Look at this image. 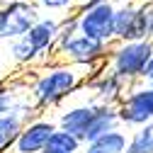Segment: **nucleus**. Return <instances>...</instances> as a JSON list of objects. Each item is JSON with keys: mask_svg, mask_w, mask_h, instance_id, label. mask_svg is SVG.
Instances as JSON below:
<instances>
[{"mask_svg": "<svg viewBox=\"0 0 153 153\" xmlns=\"http://www.w3.org/2000/svg\"><path fill=\"white\" fill-rule=\"evenodd\" d=\"M109 44H100L95 39H88L83 34L71 36L68 42L59 44L53 49V56L59 63L68 66H83V68H97L109 59Z\"/></svg>", "mask_w": 153, "mask_h": 153, "instance_id": "5", "label": "nucleus"}, {"mask_svg": "<svg viewBox=\"0 0 153 153\" xmlns=\"http://www.w3.org/2000/svg\"><path fill=\"white\" fill-rule=\"evenodd\" d=\"M36 7L44 12H78L80 0H34Z\"/></svg>", "mask_w": 153, "mask_h": 153, "instance_id": "16", "label": "nucleus"}, {"mask_svg": "<svg viewBox=\"0 0 153 153\" xmlns=\"http://www.w3.org/2000/svg\"><path fill=\"white\" fill-rule=\"evenodd\" d=\"M97 112H100V102H83V105H73L68 107L66 112L59 114V129L61 131H68L71 136L85 141L88 131L92 129L95 119H97Z\"/></svg>", "mask_w": 153, "mask_h": 153, "instance_id": "9", "label": "nucleus"}, {"mask_svg": "<svg viewBox=\"0 0 153 153\" xmlns=\"http://www.w3.org/2000/svg\"><path fill=\"white\" fill-rule=\"evenodd\" d=\"M3 3H5V0H0V5H3Z\"/></svg>", "mask_w": 153, "mask_h": 153, "instance_id": "20", "label": "nucleus"}, {"mask_svg": "<svg viewBox=\"0 0 153 153\" xmlns=\"http://www.w3.org/2000/svg\"><path fill=\"white\" fill-rule=\"evenodd\" d=\"M92 68H83V66H68V63H53L46 71H42L32 83V102L36 105V109H49L61 105L66 97L88 85V80Z\"/></svg>", "mask_w": 153, "mask_h": 153, "instance_id": "1", "label": "nucleus"}, {"mask_svg": "<svg viewBox=\"0 0 153 153\" xmlns=\"http://www.w3.org/2000/svg\"><path fill=\"white\" fill-rule=\"evenodd\" d=\"M136 42H153V0L139 5L136 22Z\"/></svg>", "mask_w": 153, "mask_h": 153, "instance_id": "14", "label": "nucleus"}, {"mask_svg": "<svg viewBox=\"0 0 153 153\" xmlns=\"http://www.w3.org/2000/svg\"><path fill=\"white\" fill-rule=\"evenodd\" d=\"M42 17L34 0H5L0 5V39L10 44L22 39Z\"/></svg>", "mask_w": 153, "mask_h": 153, "instance_id": "4", "label": "nucleus"}, {"mask_svg": "<svg viewBox=\"0 0 153 153\" xmlns=\"http://www.w3.org/2000/svg\"><path fill=\"white\" fill-rule=\"evenodd\" d=\"M53 131H59V124L53 119H34L29 122L22 134L12 141V146L7 148V153H42L44 146L49 143V139L53 136Z\"/></svg>", "mask_w": 153, "mask_h": 153, "instance_id": "8", "label": "nucleus"}, {"mask_svg": "<svg viewBox=\"0 0 153 153\" xmlns=\"http://www.w3.org/2000/svg\"><path fill=\"white\" fill-rule=\"evenodd\" d=\"M78 153H83V151H78Z\"/></svg>", "mask_w": 153, "mask_h": 153, "instance_id": "22", "label": "nucleus"}, {"mask_svg": "<svg viewBox=\"0 0 153 153\" xmlns=\"http://www.w3.org/2000/svg\"><path fill=\"white\" fill-rule=\"evenodd\" d=\"M59 32H61V20L53 15H44L22 39L10 44V59L20 66L44 61L46 56L53 53L56 44H59Z\"/></svg>", "mask_w": 153, "mask_h": 153, "instance_id": "2", "label": "nucleus"}, {"mask_svg": "<svg viewBox=\"0 0 153 153\" xmlns=\"http://www.w3.org/2000/svg\"><path fill=\"white\" fill-rule=\"evenodd\" d=\"M119 124L124 126H146L153 122V88L148 83L131 85L124 95V100L117 105Z\"/></svg>", "mask_w": 153, "mask_h": 153, "instance_id": "7", "label": "nucleus"}, {"mask_svg": "<svg viewBox=\"0 0 153 153\" xmlns=\"http://www.w3.org/2000/svg\"><path fill=\"white\" fill-rule=\"evenodd\" d=\"M25 126H27V122H25L17 112H10V114H5V117H0V134L10 141V146H12V141L22 134Z\"/></svg>", "mask_w": 153, "mask_h": 153, "instance_id": "15", "label": "nucleus"}, {"mask_svg": "<svg viewBox=\"0 0 153 153\" xmlns=\"http://www.w3.org/2000/svg\"><path fill=\"white\" fill-rule=\"evenodd\" d=\"M126 146H129L126 131L114 129V131L105 134V136H100L97 141L85 143L83 146V153H126Z\"/></svg>", "mask_w": 153, "mask_h": 153, "instance_id": "11", "label": "nucleus"}, {"mask_svg": "<svg viewBox=\"0 0 153 153\" xmlns=\"http://www.w3.org/2000/svg\"><path fill=\"white\" fill-rule=\"evenodd\" d=\"M17 100H20V92H15L12 85H7L5 80H0V117L10 114Z\"/></svg>", "mask_w": 153, "mask_h": 153, "instance_id": "17", "label": "nucleus"}, {"mask_svg": "<svg viewBox=\"0 0 153 153\" xmlns=\"http://www.w3.org/2000/svg\"><path fill=\"white\" fill-rule=\"evenodd\" d=\"M80 3H83V0H80Z\"/></svg>", "mask_w": 153, "mask_h": 153, "instance_id": "23", "label": "nucleus"}, {"mask_svg": "<svg viewBox=\"0 0 153 153\" xmlns=\"http://www.w3.org/2000/svg\"><path fill=\"white\" fill-rule=\"evenodd\" d=\"M114 15H117V5L107 0L95 7H80L78 10V32L88 39H95L100 44L114 42Z\"/></svg>", "mask_w": 153, "mask_h": 153, "instance_id": "6", "label": "nucleus"}, {"mask_svg": "<svg viewBox=\"0 0 153 153\" xmlns=\"http://www.w3.org/2000/svg\"><path fill=\"white\" fill-rule=\"evenodd\" d=\"M88 88H90V92H92L95 102L117 107V105L124 100V95H126V90H129L131 85L124 83L119 75H114V73L107 68V71H100V73H92V78L88 80Z\"/></svg>", "mask_w": 153, "mask_h": 153, "instance_id": "10", "label": "nucleus"}, {"mask_svg": "<svg viewBox=\"0 0 153 153\" xmlns=\"http://www.w3.org/2000/svg\"><path fill=\"white\" fill-rule=\"evenodd\" d=\"M126 153H153V122L146 126H139L129 136Z\"/></svg>", "mask_w": 153, "mask_h": 153, "instance_id": "13", "label": "nucleus"}, {"mask_svg": "<svg viewBox=\"0 0 153 153\" xmlns=\"http://www.w3.org/2000/svg\"><path fill=\"white\" fill-rule=\"evenodd\" d=\"M148 85H151V88H153V83H148Z\"/></svg>", "mask_w": 153, "mask_h": 153, "instance_id": "21", "label": "nucleus"}, {"mask_svg": "<svg viewBox=\"0 0 153 153\" xmlns=\"http://www.w3.org/2000/svg\"><path fill=\"white\" fill-rule=\"evenodd\" d=\"M7 148H10V141H7L5 136H3V134H0V153H5Z\"/></svg>", "mask_w": 153, "mask_h": 153, "instance_id": "19", "label": "nucleus"}, {"mask_svg": "<svg viewBox=\"0 0 153 153\" xmlns=\"http://www.w3.org/2000/svg\"><path fill=\"white\" fill-rule=\"evenodd\" d=\"M153 56V42H117L109 49V71L129 85L143 80L146 66Z\"/></svg>", "mask_w": 153, "mask_h": 153, "instance_id": "3", "label": "nucleus"}, {"mask_svg": "<svg viewBox=\"0 0 153 153\" xmlns=\"http://www.w3.org/2000/svg\"><path fill=\"white\" fill-rule=\"evenodd\" d=\"M143 83H153V56H151V61L146 66V73H143Z\"/></svg>", "mask_w": 153, "mask_h": 153, "instance_id": "18", "label": "nucleus"}, {"mask_svg": "<svg viewBox=\"0 0 153 153\" xmlns=\"http://www.w3.org/2000/svg\"><path fill=\"white\" fill-rule=\"evenodd\" d=\"M83 151V141L80 139H75L71 136L68 131H53V136L49 139V143L44 146L42 153H78Z\"/></svg>", "mask_w": 153, "mask_h": 153, "instance_id": "12", "label": "nucleus"}]
</instances>
